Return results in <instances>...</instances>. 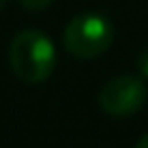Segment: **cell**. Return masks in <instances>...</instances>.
Wrapping results in <instances>:
<instances>
[{"label": "cell", "instance_id": "2", "mask_svg": "<svg viewBox=\"0 0 148 148\" xmlns=\"http://www.w3.org/2000/svg\"><path fill=\"white\" fill-rule=\"evenodd\" d=\"M116 37L114 24L108 15L86 11L75 15L62 32L64 49L79 60H95L112 47Z\"/></svg>", "mask_w": 148, "mask_h": 148}, {"label": "cell", "instance_id": "7", "mask_svg": "<svg viewBox=\"0 0 148 148\" xmlns=\"http://www.w3.org/2000/svg\"><path fill=\"white\" fill-rule=\"evenodd\" d=\"M9 0H0V11H4V7H7Z\"/></svg>", "mask_w": 148, "mask_h": 148}, {"label": "cell", "instance_id": "3", "mask_svg": "<svg viewBox=\"0 0 148 148\" xmlns=\"http://www.w3.org/2000/svg\"><path fill=\"white\" fill-rule=\"evenodd\" d=\"M148 88L144 77L137 75H116L108 79L99 90V105L112 118H129L146 105Z\"/></svg>", "mask_w": 148, "mask_h": 148}, {"label": "cell", "instance_id": "5", "mask_svg": "<svg viewBox=\"0 0 148 148\" xmlns=\"http://www.w3.org/2000/svg\"><path fill=\"white\" fill-rule=\"evenodd\" d=\"M137 71H140V77L148 79V47H144L137 56Z\"/></svg>", "mask_w": 148, "mask_h": 148}, {"label": "cell", "instance_id": "1", "mask_svg": "<svg viewBox=\"0 0 148 148\" xmlns=\"http://www.w3.org/2000/svg\"><path fill=\"white\" fill-rule=\"evenodd\" d=\"M54 41L39 28L17 32L9 43V64L15 77L24 84H43L56 69Z\"/></svg>", "mask_w": 148, "mask_h": 148}, {"label": "cell", "instance_id": "6", "mask_svg": "<svg viewBox=\"0 0 148 148\" xmlns=\"http://www.w3.org/2000/svg\"><path fill=\"white\" fill-rule=\"evenodd\" d=\"M135 148H148V133L140 137V142L135 144Z\"/></svg>", "mask_w": 148, "mask_h": 148}, {"label": "cell", "instance_id": "4", "mask_svg": "<svg viewBox=\"0 0 148 148\" xmlns=\"http://www.w3.org/2000/svg\"><path fill=\"white\" fill-rule=\"evenodd\" d=\"M52 2L54 0H19V4H22L26 11H45Z\"/></svg>", "mask_w": 148, "mask_h": 148}]
</instances>
